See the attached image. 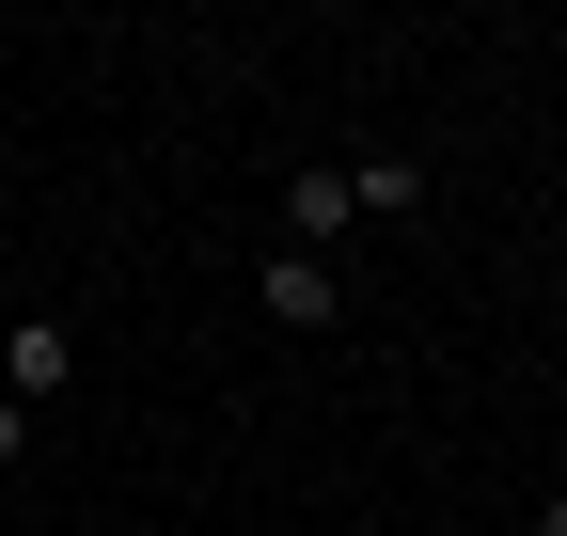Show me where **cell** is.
Listing matches in <instances>:
<instances>
[{
    "label": "cell",
    "mask_w": 567,
    "mask_h": 536,
    "mask_svg": "<svg viewBox=\"0 0 567 536\" xmlns=\"http://www.w3.org/2000/svg\"><path fill=\"white\" fill-rule=\"evenodd\" d=\"M347 221H363L347 206V158L331 174H284V252H347Z\"/></svg>",
    "instance_id": "obj_3"
},
{
    "label": "cell",
    "mask_w": 567,
    "mask_h": 536,
    "mask_svg": "<svg viewBox=\"0 0 567 536\" xmlns=\"http://www.w3.org/2000/svg\"><path fill=\"white\" fill-rule=\"evenodd\" d=\"M536 536H567V489H551V505H536Z\"/></svg>",
    "instance_id": "obj_6"
},
{
    "label": "cell",
    "mask_w": 567,
    "mask_h": 536,
    "mask_svg": "<svg viewBox=\"0 0 567 536\" xmlns=\"http://www.w3.org/2000/svg\"><path fill=\"white\" fill-rule=\"evenodd\" d=\"M0 331H17V285H0Z\"/></svg>",
    "instance_id": "obj_7"
},
{
    "label": "cell",
    "mask_w": 567,
    "mask_h": 536,
    "mask_svg": "<svg viewBox=\"0 0 567 536\" xmlns=\"http://www.w3.org/2000/svg\"><path fill=\"white\" fill-rule=\"evenodd\" d=\"M63 379H80V331H63V316H17V331H0V394H17V411L48 426V394Z\"/></svg>",
    "instance_id": "obj_2"
},
{
    "label": "cell",
    "mask_w": 567,
    "mask_h": 536,
    "mask_svg": "<svg viewBox=\"0 0 567 536\" xmlns=\"http://www.w3.org/2000/svg\"><path fill=\"white\" fill-rule=\"evenodd\" d=\"M252 316H268V331H331V316H347V268L268 237V268H252Z\"/></svg>",
    "instance_id": "obj_1"
},
{
    "label": "cell",
    "mask_w": 567,
    "mask_h": 536,
    "mask_svg": "<svg viewBox=\"0 0 567 536\" xmlns=\"http://www.w3.org/2000/svg\"><path fill=\"white\" fill-rule=\"evenodd\" d=\"M17 457H32V411H17V394H0V474H17Z\"/></svg>",
    "instance_id": "obj_5"
},
{
    "label": "cell",
    "mask_w": 567,
    "mask_h": 536,
    "mask_svg": "<svg viewBox=\"0 0 567 536\" xmlns=\"http://www.w3.org/2000/svg\"><path fill=\"white\" fill-rule=\"evenodd\" d=\"M347 206H363V221H410L425 206V158L410 143H363V158H347Z\"/></svg>",
    "instance_id": "obj_4"
}]
</instances>
